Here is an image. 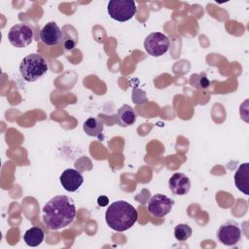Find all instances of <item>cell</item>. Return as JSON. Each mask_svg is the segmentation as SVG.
Wrapping results in <instances>:
<instances>
[{
  "instance_id": "1",
  "label": "cell",
  "mask_w": 249,
  "mask_h": 249,
  "mask_svg": "<svg viewBox=\"0 0 249 249\" xmlns=\"http://www.w3.org/2000/svg\"><path fill=\"white\" fill-rule=\"evenodd\" d=\"M76 206L74 200L67 196H55L43 207L44 224L52 231L69 226L75 219Z\"/></svg>"
},
{
  "instance_id": "2",
  "label": "cell",
  "mask_w": 249,
  "mask_h": 249,
  "mask_svg": "<svg viewBox=\"0 0 249 249\" xmlns=\"http://www.w3.org/2000/svg\"><path fill=\"white\" fill-rule=\"evenodd\" d=\"M138 214L134 206L124 200L112 202L105 212L106 224L114 231H124L137 221Z\"/></svg>"
},
{
  "instance_id": "3",
  "label": "cell",
  "mask_w": 249,
  "mask_h": 249,
  "mask_svg": "<svg viewBox=\"0 0 249 249\" xmlns=\"http://www.w3.org/2000/svg\"><path fill=\"white\" fill-rule=\"evenodd\" d=\"M49 65L44 56L39 53H30L23 57L19 64V72L26 82H35L44 76Z\"/></svg>"
},
{
  "instance_id": "4",
  "label": "cell",
  "mask_w": 249,
  "mask_h": 249,
  "mask_svg": "<svg viewBox=\"0 0 249 249\" xmlns=\"http://www.w3.org/2000/svg\"><path fill=\"white\" fill-rule=\"evenodd\" d=\"M136 4L133 0H111L108 2L109 16L118 21L129 20L136 14Z\"/></svg>"
},
{
  "instance_id": "5",
  "label": "cell",
  "mask_w": 249,
  "mask_h": 249,
  "mask_svg": "<svg viewBox=\"0 0 249 249\" xmlns=\"http://www.w3.org/2000/svg\"><path fill=\"white\" fill-rule=\"evenodd\" d=\"M170 47L169 38L160 32H153L149 34L144 41V48L148 54L159 57L163 55Z\"/></svg>"
},
{
  "instance_id": "6",
  "label": "cell",
  "mask_w": 249,
  "mask_h": 249,
  "mask_svg": "<svg viewBox=\"0 0 249 249\" xmlns=\"http://www.w3.org/2000/svg\"><path fill=\"white\" fill-rule=\"evenodd\" d=\"M34 37L32 28L24 23L12 26L8 32V40L16 48H24L28 46Z\"/></svg>"
},
{
  "instance_id": "7",
  "label": "cell",
  "mask_w": 249,
  "mask_h": 249,
  "mask_svg": "<svg viewBox=\"0 0 249 249\" xmlns=\"http://www.w3.org/2000/svg\"><path fill=\"white\" fill-rule=\"evenodd\" d=\"M217 238L224 245H235L241 239V230L238 224L234 221L222 224L217 231Z\"/></svg>"
},
{
  "instance_id": "8",
  "label": "cell",
  "mask_w": 249,
  "mask_h": 249,
  "mask_svg": "<svg viewBox=\"0 0 249 249\" xmlns=\"http://www.w3.org/2000/svg\"><path fill=\"white\" fill-rule=\"evenodd\" d=\"M173 205V199L162 194H157L150 198L148 203V210L152 216L162 218L171 211Z\"/></svg>"
},
{
  "instance_id": "9",
  "label": "cell",
  "mask_w": 249,
  "mask_h": 249,
  "mask_svg": "<svg viewBox=\"0 0 249 249\" xmlns=\"http://www.w3.org/2000/svg\"><path fill=\"white\" fill-rule=\"evenodd\" d=\"M59 180L63 189L70 193L76 192L84 183V177L82 173L74 168L65 169L61 173Z\"/></svg>"
},
{
  "instance_id": "10",
  "label": "cell",
  "mask_w": 249,
  "mask_h": 249,
  "mask_svg": "<svg viewBox=\"0 0 249 249\" xmlns=\"http://www.w3.org/2000/svg\"><path fill=\"white\" fill-rule=\"evenodd\" d=\"M40 39L47 46H55L62 41V32L58 25L53 22H48L40 31Z\"/></svg>"
},
{
  "instance_id": "11",
  "label": "cell",
  "mask_w": 249,
  "mask_h": 249,
  "mask_svg": "<svg viewBox=\"0 0 249 249\" xmlns=\"http://www.w3.org/2000/svg\"><path fill=\"white\" fill-rule=\"evenodd\" d=\"M168 186L170 191L176 196L187 195L191 189V181L184 173H174L169 181Z\"/></svg>"
},
{
  "instance_id": "12",
  "label": "cell",
  "mask_w": 249,
  "mask_h": 249,
  "mask_svg": "<svg viewBox=\"0 0 249 249\" xmlns=\"http://www.w3.org/2000/svg\"><path fill=\"white\" fill-rule=\"evenodd\" d=\"M234 183L236 188L244 195H249V163L244 162L239 165L234 174Z\"/></svg>"
},
{
  "instance_id": "13",
  "label": "cell",
  "mask_w": 249,
  "mask_h": 249,
  "mask_svg": "<svg viewBox=\"0 0 249 249\" xmlns=\"http://www.w3.org/2000/svg\"><path fill=\"white\" fill-rule=\"evenodd\" d=\"M136 121V114L134 109L124 104L117 112V122L121 126H129Z\"/></svg>"
},
{
  "instance_id": "14",
  "label": "cell",
  "mask_w": 249,
  "mask_h": 249,
  "mask_svg": "<svg viewBox=\"0 0 249 249\" xmlns=\"http://www.w3.org/2000/svg\"><path fill=\"white\" fill-rule=\"evenodd\" d=\"M45 237V232L40 227H32L28 229L23 234V240L26 245L30 247H36L40 245Z\"/></svg>"
},
{
  "instance_id": "15",
  "label": "cell",
  "mask_w": 249,
  "mask_h": 249,
  "mask_svg": "<svg viewBox=\"0 0 249 249\" xmlns=\"http://www.w3.org/2000/svg\"><path fill=\"white\" fill-rule=\"evenodd\" d=\"M83 129L89 136L98 137L103 131V123L97 118H89L85 121Z\"/></svg>"
},
{
  "instance_id": "16",
  "label": "cell",
  "mask_w": 249,
  "mask_h": 249,
  "mask_svg": "<svg viewBox=\"0 0 249 249\" xmlns=\"http://www.w3.org/2000/svg\"><path fill=\"white\" fill-rule=\"evenodd\" d=\"M193 230L187 224H178L174 228V236L179 241H185L192 236Z\"/></svg>"
},
{
  "instance_id": "17",
  "label": "cell",
  "mask_w": 249,
  "mask_h": 249,
  "mask_svg": "<svg viewBox=\"0 0 249 249\" xmlns=\"http://www.w3.org/2000/svg\"><path fill=\"white\" fill-rule=\"evenodd\" d=\"M192 79H195L196 82L195 83H191L194 87L198 88V89H207L209 87V81L206 78V76L204 74H200L199 78H196V75L192 76Z\"/></svg>"
},
{
  "instance_id": "18",
  "label": "cell",
  "mask_w": 249,
  "mask_h": 249,
  "mask_svg": "<svg viewBox=\"0 0 249 249\" xmlns=\"http://www.w3.org/2000/svg\"><path fill=\"white\" fill-rule=\"evenodd\" d=\"M97 202H98V205H100V206H106V205L108 204L109 200H108L107 196H99V197H98Z\"/></svg>"
}]
</instances>
